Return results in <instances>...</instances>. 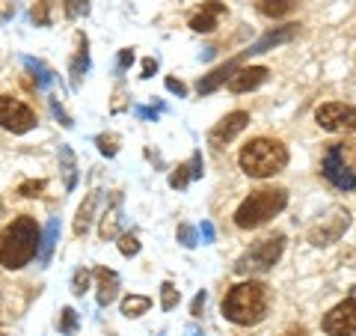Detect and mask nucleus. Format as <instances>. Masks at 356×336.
<instances>
[{"label":"nucleus","instance_id":"nucleus-19","mask_svg":"<svg viewBox=\"0 0 356 336\" xmlns=\"http://www.w3.org/2000/svg\"><path fill=\"white\" fill-rule=\"evenodd\" d=\"M57 241H60V220L51 217L48 227H44V232H42V238H39V253L36 256H39L42 265L51 262V253H54V247H57Z\"/></svg>","mask_w":356,"mask_h":336},{"label":"nucleus","instance_id":"nucleus-43","mask_svg":"<svg viewBox=\"0 0 356 336\" xmlns=\"http://www.w3.org/2000/svg\"><path fill=\"white\" fill-rule=\"evenodd\" d=\"M199 232H202V238H205V244L208 241H214V227H211L208 220H202V227H199Z\"/></svg>","mask_w":356,"mask_h":336},{"label":"nucleus","instance_id":"nucleus-23","mask_svg":"<svg viewBox=\"0 0 356 336\" xmlns=\"http://www.w3.org/2000/svg\"><path fill=\"white\" fill-rule=\"evenodd\" d=\"M152 310V298L146 295H128L125 300H122V316L125 319H140L143 312Z\"/></svg>","mask_w":356,"mask_h":336},{"label":"nucleus","instance_id":"nucleus-5","mask_svg":"<svg viewBox=\"0 0 356 336\" xmlns=\"http://www.w3.org/2000/svg\"><path fill=\"white\" fill-rule=\"evenodd\" d=\"M321 173L332 185L353 194L356 190V140H341V143H330L324 158H321Z\"/></svg>","mask_w":356,"mask_h":336},{"label":"nucleus","instance_id":"nucleus-34","mask_svg":"<svg viewBox=\"0 0 356 336\" xmlns=\"http://www.w3.org/2000/svg\"><path fill=\"white\" fill-rule=\"evenodd\" d=\"M63 9L69 18H81L89 13V0H63Z\"/></svg>","mask_w":356,"mask_h":336},{"label":"nucleus","instance_id":"nucleus-44","mask_svg":"<svg viewBox=\"0 0 356 336\" xmlns=\"http://www.w3.org/2000/svg\"><path fill=\"white\" fill-rule=\"evenodd\" d=\"M282 336H309V333H306V328H288Z\"/></svg>","mask_w":356,"mask_h":336},{"label":"nucleus","instance_id":"nucleus-28","mask_svg":"<svg viewBox=\"0 0 356 336\" xmlns=\"http://www.w3.org/2000/svg\"><path fill=\"white\" fill-rule=\"evenodd\" d=\"M95 146L102 155H107V158H113V155L119 152V134H98L95 137Z\"/></svg>","mask_w":356,"mask_h":336},{"label":"nucleus","instance_id":"nucleus-32","mask_svg":"<svg viewBox=\"0 0 356 336\" xmlns=\"http://www.w3.org/2000/svg\"><path fill=\"white\" fill-rule=\"evenodd\" d=\"M60 330H63L65 336H72V333L77 330V312H74L72 307H65V310L60 312Z\"/></svg>","mask_w":356,"mask_h":336},{"label":"nucleus","instance_id":"nucleus-18","mask_svg":"<svg viewBox=\"0 0 356 336\" xmlns=\"http://www.w3.org/2000/svg\"><path fill=\"white\" fill-rule=\"evenodd\" d=\"M119 223H122V197L113 194V203H110V208L102 215V229H98L102 241L116 238V235H119Z\"/></svg>","mask_w":356,"mask_h":336},{"label":"nucleus","instance_id":"nucleus-15","mask_svg":"<svg viewBox=\"0 0 356 336\" xmlns=\"http://www.w3.org/2000/svg\"><path fill=\"white\" fill-rule=\"evenodd\" d=\"M226 15V3H220V0H208L202 3V9L191 18V30L196 33H214L217 30V21Z\"/></svg>","mask_w":356,"mask_h":336},{"label":"nucleus","instance_id":"nucleus-25","mask_svg":"<svg viewBox=\"0 0 356 336\" xmlns=\"http://www.w3.org/2000/svg\"><path fill=\"white\" fill-rule=\"evenodd\" d=\"M24 66H27V72H33V77H36V86H51V81H54V75H51V69L44 63H39V60H33V57H24Z\"/></svg>","mask_w":356,"mask_h":336},{"label":"nucleus","instance_id":"nucleus-10","mask_svg":"<svg viewBox=\"0 0 356 336\" xmlns=\"http://www.w3.org/2000/svg\"><path fill=\"white\" fill-rule=\"evenodd\" d=\"M324 333L327 336H356V298L341 300L332 307L324 319Z\"/></svg>","mask_w":356,"mask_h":336},{"label":"nucleus","instance_id":"nucleus-40","mask_svg":"<svg viewBox=\"0 0 356 336\" xmlns=\"http://www.w3.org/2000/svg\"><path fill=\"white\" fill-rule=\"evenodd\" d=\"M166 89H170V93H175L178 98L187 96V86H184L181 81H175V77H166Z\"/></svg>","mask_w":356,"mask_h":336},{"label":"nucleus","instance_id":"nucleus-2","mask_svg":"<svg viewBox=\"0 0 356 336\" xmlns=\"http://www.w3.org/2000/svg\"><path fill=\"white\" fill-rule=\"evenodd\" d=\"M39 238H42L39 223L30 215L15 217L3 232H0V265H3L6 271L24 268L33 256L39 253Z\"/></svg>","mask_w":356,"mask_h":336},{"label":"nucleus","instance_id":"nucleus-4","mask_svg":"<svg viewBox=\"0 0 356 336\" xmlns=\"http://www.w3.org/2000/svg\"><path fill=\"white\" fill-rule=\"evenodd\" d=\"M288 206L285 188H259L235 208V227L238 229H259L267 220H273Z\"/></svg>","mask_w":356,"mask_h":336},{"label":"nucleus","instance_id":"nucleus-35","mask_svg":"<svg viewBox=\"0 0 356 336\" xmlns=\"http://www.w3.org/2000/svg\"><path fill=\"white\" fill-rule=\"evenodd\" d=\"M51 114L60 119V125H63V128H72V125H74V122H72V116H69V114H65V110L60 107V102H57V98H51Z\"/></svg>","mask_w":356,"mask_h":336},{"label":"nucleus","instance_id":"nucleus-8","mask_svg":"<svg viewBox=\"0 0 356 336\" xmlns=\"http://www.w3.org/2000/svg\"><path fill=\"white\" fill-rule=\"evenodd\" d=\"M315 119L324 131L332 134H348L356 131V107L353 105H344V102H327L315 110Z\"/></svg>","mask_w":356,"mask_h":336},{"label":"nucleus","instance_id":"nucleus-46","mask_svg":"<svg viewBox=\"0 0 356 336\" xmlns=\"http://www.w3.org/2000/svg\"><path fill=\"white\" fill-rule=\"evenodd\" d=\"M0 215H3V206H0Z\"/></svg>","mask_w":356,"mask_h":336},{"label":"nucleus","instance_id":"nucleus-29","mask_svg":"<svg viewBox=\"0 0 356 336\" xmlns=\"http://www.w3.org/2000/svg\"><path fill=\"white\" fill-rule=\"evenodd\" d=\"M119 253L122 256H137L140 253V241L134 232H122L119 235Z\"/></svg>","mask_w":356,"mask_h":336},{"label":"nucleus","instance_id":"nucleus-30","mask_svg":"<svg viewBox=\"0 0 356 336\" xmlns=\"http://www.w3.org/2000/svg\"><path fill=\"white\" fill-rule=\"evenodd\" d=\"M86 289H89V268H77L72 277V292L81 298V295H86Z\"/></svg>","mask_w":356,"mask_h":336},{"label":"nucleus","instance_id":"nucleus-14","mask_svg":"<svg viewBox=\"0 0 356 336\" xmlns=\"http://www.w3.org/2000/svg\"><path fill=\"white\" fill-rule=\"evenodd\" d=\"M297 36V24H282V27H273V30H267L264 36L255 42V45H250L247 51V57H252V54H264V51H270V48H280V45H285V42H291Z\"/></svg>","mask_w":356,"mask_h":336},{"label":"nucleus","instance_id":"nucleus-11","mask_svg":"<svg viewBox=\"0 0 356 336\" xmlns=\"http://www.w3.org/2000/svg\"><path fill=\"white\" fill-rule=\"evenodd\" d=\"M250 125V114L247 110H235V114H229V116H222L214 128H211V134H208V140H211V146H217V149H222L226 143H232L238 137V134Z\"/></svg>","mask_w":356,"mask_h":336},{"label":"nucleus","instance_id":"nucleus-3","mask_svg":"<svg viewBox=\"0 0 356 336\" xmlns=\"http://www.w3.org/2000/svg\"><path fill=\"white\" fill-rule=\"evenodd\" d=\"M238 164L250 178H270L288 167V149H285L282 140L255 137L241 149Z\"/></svg>","mask_w":356,"mask_h":336},{"label":"nucleus","instance_id":"nucleus-37","mask_svg":"<svg viewBox=\"0 0 356 336\" xmlns=\"http://www.w3.org/2000/svg\"><path fill=\"white\" fill-rule=\"evenodd\" d=\"M131 63H134V48H122V51H119V63H116V72H125Z\"/></svg>","mask_w":356,"mask_h":336},{"label":"nucleus","instance_id":"nucleus-47","mask_svg":"<svg viewBox=\"0 0 356 336\" xmlns=\"http://www.w3.org/2000/svg\"><path fill=\"white\" fill-rule=\"evenodd\" d=\"M0 336H3V333H0Z\"/></svg>","mask_w":356,"mask_h":336},{"label":"nucleus","instance_id":"nucleus-22","mask_svg":"<svg viewBox=\"0 0 356 336\" xmlns=\"http://www.w3.org/2000/svg\"><path fill=\"white\" fill-rule=\"evenodd\" d=\"M60 164H63V176H65V190H74L77 185V161H74V152L72 146H60Z\"/></svg>","mask_w":356,"mask_h":336},{"label":"nucleus","instance_id":"nucleus-1","mask_svg":"<svg viewBox=\"0 0 356 336\" xmlns=\"http://www.w3.org/2000/svg\"><path fill=\"white\" fill-rule=\"evenodd\" d=\"M267 304H270L267 286L259 283V280H247V283H238L229 289L220 310L232 324L250 328V324H259L267 316Z\"/></svg>","mask_w":356,"mask_h":336},{"label":"nucleus","instance_id":"nucleus-33","mask_svg":"<svg viewBox=\"0 0 356 336\" xmlns=\"http://www.w3.org/2000/svg\"><path fill=\"white\" fill-rule=\"evenodd\" d=\"M44 185H48V182H44V178H30V182H21L18 185V194L21 197H39L42 194V190H44Z\"/></svg>","mask_w":356,"mask_h":336},{"label":"nucleus","instance_id":"nucleus-7","mask_svg":"<svg viewBox=\"0 0 356 336\" xmlns=\"http://www.w3.org/2000/svg\"><path fill=\"white\" fill-rule=\"evenodd\" d=\"M348 227H350V211L341 208V206H332L327 215L309 229V241L315 244V247H327V244L339 241L341 232L348 229Z\"/></svg>","mask_w":356,"mask_h":336},{"label":"nucleus","instance_id":"nucleus-31","mask_svg":"<svg viewBox=\"0 0 356 336\" xmlns=\"http://www.w3.org/2000/svg\"><path fill=\"white\" fill-rule=\"evenodd\" d=\"M175 238L184 244V247H196L199 244V232L191 227V223H181V227H178V232H175Z\"/></svg>","mask_w":356,"mask_h":336},{"label":"nucleus","instance_id":"nucleus-20","mask_svg":"<svg viewBox=\"0 0 356 336\" xmlns=\"http://www.w3.org/2000/svg\"><path fill=\"white\" fill-rule=\"evenodd\" d=\"M300 3H306V0H255V9H259L264 18H285L288 13H294Z\"/></svg>","mask_w":356,"mask_h":336},{"label":"nucleus","instance_id":"nucleus-21","mask_svg":"<svg viewBox=\"0 0 356 336\" xmlns=\"http://www.w3.org/2000/svg\"><path fill=\"white\" fill-rule=\"evenodd\" d=\"M95 206H98V190H92V194L86 197V203L77 208V217H74V235H77V238L86 235L89 223H92V215H95Z\"/></svg>","mask_w":356,"mask_h":336},{"label":"nucleus","instance_id":"nucleus-39","mask_svg":"<svg viewBox=\"0 0 356 336\" xmlns=\"http://www.w3.org/2000/svg\"><path fill=\"white\" fill-rule=\"evenodd\" d=\"M154 72H158V60H154V57H146V60H143V81H149V77H154Z\"/></svg>","mask_w":356,"mask_h":336},{"label":"nucleus","instance_id":"nucleus-9","mask_svg":"<svg viewBox=\"0 0 356 336\" xmlns=\"http://www.w3.org/2000/svg\"><path fill=\"white\" fill-rule=\"evenodd\" d=\"M0 128L13 134H27L36 128V114L13 96H0Z\"/></svg>","mask_w":356,"mask_h":336},{"label":"nucleus","instance_id":"nucleus-17","mask_svg":"<svg viewBox=\"0 0 356 336\" xmlns=\"http://www.w3.org/2000/svg\"><path fill=\"white\" fill-rule=\"evenodd\" d=\"M86 69H89V42H86L83 33H77V54L72 57V66H69V75H72V86L74 89L81 86Z\"/></svg>","mask_w":356,"mask_h":336},{"label":"nucleus","instance_id":"nucleus-16","mask_svg":"<svg viewBox=\"0 0 356 336\" xmlns=\"http://www.w3.org/2000/svg\"><path fill=\"white\" fill-rule=\"evenodd\" d=\"M95 277H98V307L113 304L119 295V274L110 271V268H95Z\"/></svg>","mask_w":356,"mask_h":336},{"label":"nucleus","instance_id":"nucleus-12","mask_svg":"<svg viewBox=\"0 0 356 336\" xmlns=\"http://www.w3.org/2000/svg\"><path fill=\"white\" fill-rule=\"evenodd\" d=\"M267 77H270V69H264V66H241V69L226 81V86L232 93H250V89L261 86Z\"/></svg>","mask_w":356,"mask_h":336},{"label":"nucleus","instance_id":"nucleus-26","mask_svg":"<svg viewBox=\"0 0 356 336\" xmlns=\"http://www.w3.org/2000/svg\"><path fill=\"white\" fill-rule=\"evenodd\" d=\"M178 300H181V292H178V289L170 283V280H166V283L161 286V310H163V312L175 310V307H178Z\"/></svg>","mask_w":356,"mask_h":336},{"label":"nucleus","instance_id":"nucleus-27","mask_svg":"<svg viewBox=\"0 0 356 336\" xmlns=\"http://www.w3.org/2000/svg\"><path fill=\"white\" fill-rule=\"evenodd\" d=\"M191 182H193V176H191V164H178L175 170L170 173V188H175V190H184Z\"/></svg>","mask_w":356,"mask_h":336},{"label":"nucleus","instance_id":"nucleus-38","mask_svg":"<svg viewBox=\"0 0 356 336\" xmlns=\"http://www.w3.org/2000/svg\"><path fill=\"white\" fill-rule=\"evenodd\" d=\"M205 300H208V295H205V292H199V295L193 298V304H191V316H193V319H199V316H202V310H205Z\"/></svg>","mask_w":356,"mask_h":336},{"label":"nucleus","instance_id":"nucleus-42","mask_svg":"<svg viewBox=\"0 0 356 336\" xmlns=\"http://www.w3.org/2000/svg\"><path fill=\"white\" fill-rule=\"evenodd\" d=\"M134 114H137L140 119H158V110H154V107H137Z\"/></svg>","mask_w":356,"mask_h":336},{"label":"nucleus","instance_id":"nucleus-24","mask_svg":"<svg viewBox=\"0 0 356 336\" xmlns=\"http://www.w3.org/2000/svg\"><path fill=\"white\" fill-rule=\"evenodd\" d=\"M54 6H57V0H39V3H33L30 9V18L36 27H51L54 24Z\"/></svg>","mask_w":356,"mask_h":336},{"label":"nucleus","instance_id":"nucleus-45","mask_svg":"<svg viewBox=\"0 0 356 336\" xmlns=\"http://www.w3.org/2000/svg\"><path fill=\"white\" fill-rule=\"evenodd\" d=\"M187 336H205V333L199 330V328H187Z\"/></svg>","mask_w":356,"mask_h":336},{"label":"nucleus","instance_id":"nucleus-13","mask_svg":"<svg viewBox=\"0 0 356 336\" xmlns=\"http://www.w3.org/2000/svg\"><path fill=\"white\" fill-rule=\"evenodd\" d=\"M243 60H247V54H238V57L235 60H229V63H222V66H217V69L214 72H211V75H205V77H199V84H196V89H199V96H208V93H214V89L217 86H222V84H226L229 81V77L232 75H235L238 69H241V66H243Z\"/></svg>","mask_w":356,"mask_h":336},{"label":"nucleus","instance_id":"nucleus-41","mask_svg":"<svg viewBox=\"0 0 356 336\" xmlns=\"http://www.w3.org/2000/svg\"><path fill=\"white\" fill-rule=\"evenodd\" d=\"M15 15V0H0V18H13Z\"/></svg>","mask_w":356,"mask_h":336},{"label":"nucleus","instance_id":"nucleus-36","mask_svg":"<svg viewBox=\"0 0 356 336\" xmlns=\"http://www.w3.org/2000/svg\"><path fill=\"white\" fill-rule=\"evenodd\" d=\"M191 164V176L193 178H202V173H205V161H202V152H193V158L187 161Z\"/></svg>","mask_w":356,"mask_h":336},{"label":"nucleus","instance_id":"nucleus-6","mask_svg":"<svg viewBox=\"0 0 356 336\" xmlns=\"http://www.w3.org/2000/svg\"><path fill=\"white\" fill-rule=\"evenodd\" d=\"M282 253H285V235H282V232H273V235H267V238L255 241L250 250H243V253H241V259H238V265H235V271H238L241 277L267 274L276 262L282 259Z\"/></svg>","mask_w":356,"mask_h":336}]
</instances>
